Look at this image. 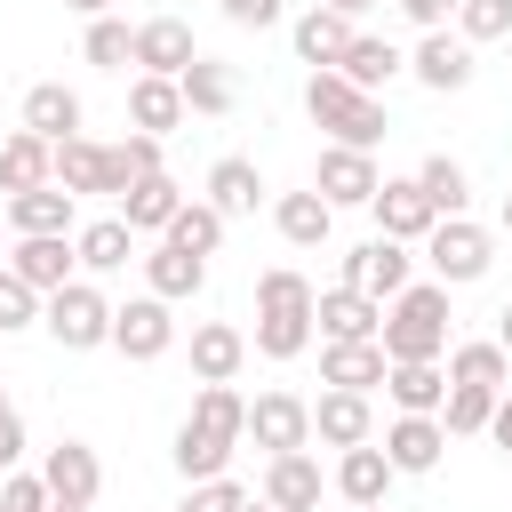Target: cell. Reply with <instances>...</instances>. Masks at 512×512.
Here are the masks:
<instances>
[{
	"label": "cell",
	"mask_w": 512,
	"mask_h": 512,
	"mask_svg": "<svg viewBox=\"0 0 512 512\" xmlns=\"http://www.w3.org/2000/svg\"><path fill=\"white\" fill-rule=\"evenodd\" d=\"M248 440H256L264 456L312 448V400H296V392H256V400H248Z\"/></svg>",
	"instance_id": "9c48e42d"
},
{
	"label": "cell",
	"mask_w": 512,
	"mask_h": 512,
	"mask_svg": "<svg viewBox=\"0 0 512 512\" xmlns=\"http://www.w3.org/2000/svg\"><path fill=\"white\" fill-rule=\"evenodd\" d=\"M344 48H352V16H336L328 0L296 16V56H304L312 72H336V64H344Z\"/></svg>",
	"instance_id": "cb8c5ba5"
},
{
	"label": "cell",
	"mask_w": 512,
	"mask_h": 512,
	"mask_svg": "<svg viewBox=\"0 0 512 512\" xmlns=\"http://www.w3.org/2000/svg\"><path fill=\"white\" fill-rule=\"evenodd\" d=\"M224 16H232L240 32H264V24H280V16H288V0H224Z\"/></svg>",
	"instance_id": "bcb514c9"
},
{
	"label": "cell",
	"mask_w": 512,
	"mask_h": 512,
	"mask_svg": "<svg viewBox=\"0 0 512 512\" xmlns=\"http://www.w3.org/2000/svg\"><path fill=\"white\" fill-rule=\"evenodd\" d=\"M312 328H320V344H360V336H376L384 328V304L368 296V288H320L312 296Z\"/></svg>",
	"instance_id": "8fae6325"
},
{
	"label": "cell",
	"mask_w": 512,
	"mask_h": 512,
	"mask_svg": "<svg viewBox=\"0 0 512 512\" xmlns=\"http://www.w3.org/2000/svg\"><path fill=\"white\" fill-rule=\"evenodd\" d=\"M384 456H392V472H432L448 456V424L440 416H392L384 424Z\"/></svg>",
	"instance_id": "ac0fdd59"
},
{
	"label": "cell",
	"mask_w": 512,
	"mask_h": 512,
	"mask_svg": "<svg viewBox=\"0 0 512 512\" xmlns=\"http://www.w3.org/2000/svg\"><path fill=\"white\" fill-rule=\"evenodd\" d=\"M224 224H232V216H224L216 200H184L160 240H176V248H192V256H216V248H224Z\"/></svg>",
	"instance_id": "d590c367"
},
{
	"label": "cell",
	"mask_w": 512,
	"mask_h": 512,
	"mask_svg": "<svg viewBox=\"0 0 512 512\" xmlns=\"http://www.w3.org/2000/svg\"><path fill=\"white\" fill-rule=\"evenodd\" d=\"M456 32H464L472 48L504 40V32H512V0H456Z\"/></svg>",
	"instance_id": "b9f144b4"
},
{
	"label": "cell",
	"mask_w": 512,
	"mask_h": 512,
	"mask_svg": "<svg viewBox=\"0 0 512 512\" xmlns=\"http://www.w3.org/2000/svg\"><path fill=\"white\" fill-rule=\"evenodd\" d=\"M16 464H24V416L0 408V472H16Z\"/></svg>",
	"instance_id": "c3c4849f"
},
{
	"label": "cell",
	"mask_w": 512,
	"mask_h": 512,
	"mask_svg": "<svg viewBox=\"0 0 512 512\" xmlns=\"http://www.w3.org/2000/svg\"><path fill=\"white\" fill-rule=\"evenodd\" d=\"M384 344L376 336H360V344H320V384H336V392H376L384 384Z\"/></svg>",
	"instance_id": "ffe728a7"
},
{
	"label": "cell",
	"mask_w": 512,
	"mask_h": 512,
	"mask_svg": "<svg viewBox=\"0 0 512 512\" xmlns=\"http://www.w3.org/2000/svg\"><path fill=\"white\" fill-rule=\"evenodd\" d=\"M192 112H184V88L168 80V72H136L128 80V128H144V136H168V128H184Z\"/></svg>",
	"instance_id": "e0dca14e"
},
{
	"label": "cell",
	"mask_w": 512,
	"mask_h": 512,
	"mask_svg": "<svg viewBox=\"0 0 512 512\" xmlns=\"http://www.w3.org/2000/svg\"><path fill=\"white\" fill-rule=\"evenodd\" d=\"M400 16H408L416 32H440V24L456 16V0H400Z\"/></svg>",
	"instance_id": "681fc988"
},
{
	"label": "cell",
	"mask_w": 512,
	"mask_h": 512,
	"mask_svg": "<svg viewBox=\"0 0 512 512\" xmlns=\"http://www.w3.org/2000/svg\"><path fill=\"white\" fill-rule=\"evenodd\" d=\"M496 224H504V232H512V192H504V208H496Z\"/></svg>",
	"instance_id": "6f0895ef"
},
{
	"label": "cell",
	"mask_w": 512,
	"mask_h": 512,
	"mask_svg": "<svg viewBox=\"0 0 512 512\" xmlns=\"http://www.w3.org/2000/svg\"><path fill=\"white\" fill-rule=\"evenodd\" d=\"M120 160H128V176H152V168H160V136L128 128V136H120Z\"/></svg>",
	"instance_id": "7dc6e473"
},
{
	"label": "cell",
	"mask_w": 512,
	"mask_h": 512,
	"mask_svg": "<svg viewBox=\"0 0 512 512\" xmlns=\"http://www.w3.org/2000/svg\"><path fill=\"white\" fill-rule=\"evenodd\" d=\"M448 384H488V392H504L512 384V352L488 336V344H456L448 352Z\"/></svg>",
	"instance_id": "8d00e7d4"
},
{
	"label": "cell",
	"mask_w": 512,
	"mask_h": 512,
	"mask_svg": "<svg viewBox=\"0 0 512 512\" xmlns=\"http://www.w3.org/2000/svg\"><path fill=\"white\" fill-rule=\"evenodd\" d=\"M312 440L320 448H360V440H376V408H368V392H320L312 400Z\"/></svg>",
	"instance_id": "5bb4252c"
},
{
	"label": "cell",
	"mask_w": 512,
	"mask_h": 512,
	"mask_svg": "<svg viewBox=\"0 0 512 512\" xmlns=\"http://www.w3.org/2000/svg\"><path fill=\"white\" fill-rule=\"evenodd\" d=\"M32 184H56V144L16 128V136H0V192H32Z\"/></svg>",
	"instance_id": "f1b7e54d"
},
{
	"label": "cell",
	"mask_w": 512,
	"mask_h": 512,
	"mask_svg": "<svg viewBox=\"0 0 512 512\" xmlns=\"http://www.w3.org/2000/svg\"><path fill=\"white\" fill-rule=\"evenodd\" d=\"M240 360H248V336H240L232 320H200V328H192V376H200V384H232Z\"/></svg>",
	"instance_id": "83f0119b"
},
{
	"label": "cell",
	"mask_w": 512,
	"mask_h": 512,
	"mask_svg": "<svg viewBox=\"0 0 512 512\" xmlns=\"http://www.w3.org/2000/svg\"><path fill=\"white\" fill-rule=\"evenodd\" d=\"M408 72H416V80H424L432 96H456V88H472V40L440 24V32H424V40H416Z\"/></svg>",
	"instance_id": "7c38bea8"
},
{
	"label": "cell",
	"mask_w": 512,
	"mask_h": 512,
	"mask_svg": "<svg viewBox=\"0 0 512 512\" xmlns=\"http://www.w3.org/2000/svg\"><path fill=\"white\" fill-rule=\"evenodd\" d=\"M48 480L40 472H0V512H48Z\"/></svg>",
	"instance_id": "ee69618b"
},
{
	"label": "cell",
	"mask_w": 512,
	"mask_h": 512,
	"mask_svg": "<svg viewBox=\"0 0 512 512\" xmlns=\"http://www.w3.org/2000/svg\"><path fill=\"white\" fill-rule=\"evenodd\" d=\"M496 344H504V352H512V304H504V312H496Z\"/></svg>",
	"instance_id": "db71d44e"
},
{
	"label": "cell",
	"mask_w": 512,
	"mask_h": 512,
	"mask_svg": "<svg viewBox=\"0 0 512 512\" xmlns=\"http://www.w3.org/2000/svg\"><path fill=\"white\" fill-rule=\"evenodd\" d=\"M384 488H392V456H384V440L336 448V496H344V504H384Z\"/></svg>",
	"instance_id": "7402d4cb"
},
{
	"label": "cell",
	"mask_w": 512,
	"mask_h": 512,
	"mask_svg": "<svg viewBox=\"0 0 512 512\" xmlns=\"http://www.w3.org/2000/svg\"><path fill=\"white\" fill-rule=\"evenodd\" d=\"M192 56H200V48H192V24H184V16H144V24H136V72H168V80H176Z\"/></svg>",
	"instance_id": "d6986e66"
},
{
	"label": "cell",
	"mask_w": 512,
	"mask_h": 512,
	"mask_svg": "<svg viewBox=\"0 0 512 512\" xmlns=\"http://www.w3.org/2000/svg\"><path fill=\"white\" fill-rule=\"evenodd\" d=\"M72 248H80V272H128L136 232H128V216H96V224L72 232Z\"/></svg>",
	"instance_id": "836d02e7"
},
{
	"label": "cell",
	"mask_w": 512,
	"mask_h": 512,
	"mask_svg": "<svg viewBox=\"0 0 512 512\" xmlns=\"http://www.w3.org/2000/svg\"><path fill=\"white\" fill-rule=\"evenodd\" d=\"M200 280H208V256H192V248H176V240L144 248V288H152V296L184 304V296H200Z\"/></svg>",
	"instance_id": "4316f807"
},
{
	"label": "cell",
	"mask_w": 512,
	"mask_h": 512,
	"mask_svg": "<svg viewBox=\"0 0 512 512\" xmlns=\"http://www.w3.org/2000/svg\"><path fill=\"white\" fill-rule=\"evenodd\" d=\"M176 88H184V112H200V120H224L232 96H240L232 64H216V56H192V64L176 72Z\"/></svg>",
	"instance_id": "f546056e"
},
{
	"label": "cell",
	"mask_w": 512,
	"mask_h": 512,
	"mask_svg": "<svg viewBox=\"0 0 512 512\" xmlns=\"http://www.w3.org/2000/svg\"><path fill=\"white\" fill-rule=\"evenodd\" d=\"M416 184H424V200H432L440 216H464V208H472V176H464L448 152H432V160L416 168Z\"/></svg>",
	"instance_id": "f35d334b"
},
{
	"label": "cell",
	"mask_w": 512,
	"mask_h": 512,
	"mask_svg": "<svg viewBox=\"0 0 512 512\" xmlns=\"http://www.w3.org/2000/svg\"><path fill=\"white\" fill-rule=\"evenodd\" d=\"M0 408H8V392H0Z\"/></svg>",
	"instance_id": "91938a15"
},
{
	"label": "cell",
	"mask_w": 512,
	"mask_h": 512,
	"mask_svg": "<svg viewBox=\"0 0 512 512\" xmlns=\"http://www.w3.org/2000/svg\"><path fill=\"white\" fill-rule=\"evenodd\" d=\"M200 200H216L224 216H248V208L264 200V176H256V160H240V152H232V160H216V168H208V192H200Z\"/></svg>",
	"instance_id": "e575fe53"
},
{
	"label": "cell",
	"mask_w": 512,
	"mask_h": 512,
	"mask_svg": "<svg viewBox=\"0 0 512 512\" xmlns=\"http://www.w3.org/2000/svg\"><path fill=\"white\" fill-rule=\"evenodd\" d=\"M40 328H48L64 352H96V344H112V304H104L96 280H64V288L40 304Z\"/></svg>",
	"instance_id": "277c9868"
},
{
	"label": "cell",
	"mask_w": 512,
	"mask_h": 512,
	"mask_svg": "<svg viewBox=\"0 0 512 512\" xmlns=\"http://www.w3.org/2000/svg\"><path fill=\"white\" fill-rule=\"evenodd\" d=\"M352 512H384V504H352Z\"/></svg>",
	"instance_id": "680465c9"
},
{
	"label": "cell",
	"mask_w": 512,
	"mask_h": 512,
	"mask_svg": "<svg viewBox=\"0 0 512 512\" xmlns=\"http://www.w3.org/2000/svg\"><path fill=\"white\" fill-rule=\"evenodd\" d=\"M384 392H392L400 416H440V400H448V368H440V360H392V368H384Z\"/></svg>",
	"instance_id": "44dd1931"
},
{
	"label": "cell",
	"mask_w": 512,
	"mask_h": 512,
	"mask_svg": "<svg viewBox=\"0 0 512 512\" xmlns=\"http://www.w3.org/2000/svg\"><path fill=\"white\" fill-rule=\"evenodd\" d=\"M368 216H376V232H384V240H408V248L440 224V208L424 200V184H416V176H384V184H376V200H368Z\"/></svg>",
	"instance_id": "30bf717a"
},
{
	"label": "cell",
	"mask_w": 512,
	"mask_h": 512,
	"mask_svg": "<svg viewBox=\"0 0 512 512\" xmlns=\"http://www.w3.org/2000/svg\"><path fill=\"white\" fill-rule=\"evenodd\" d=\"M184 208V184L168 176V168H152V176H136L128 192H120V216H128V232H168V216Z\"/></svg>",
	"instance_id": "d4e9b609"
},
{
	"label": "cell",
	"mask_w": 512,
	"mask_h": 512,
	"mask_svg": "<svg viewBox=\"0 0 512 512\" xmlns=\"http://www.w3.org/2000/svg\"><path fill=\"white\" fill-rule=\"evenodd\" d=\"M80 120H88V112H80V96H72L64 80H40V88L24 96V128H32V136H48V144L80 136Z\"/></svg>",
	"instance_id": "1f68e13d"
},
{
	"label": "cell",
	"mask_w": 512,
	"mask_h": 512,
	"mask_svg": "<svg viewBox=\"0 0 512 512\" xmlns=\"http://www.w3.org/2000/svg\"><path fill=\"white\" fill-rule=\"evenodd\" d=\"M336 72H344L352 88H368V96H376V88H392V80L408 72V56H400L392 40H376V32H352V48H344V64H336Z\"/></svg>",
	"instance_id": "4dcf8cb0"
},
{
	"label": "cell",
	"mask_w": 512,
	"mask_h": 512,
	"mask_svg": "<svg viewBox=\"0 0 512 512\" xmlns=\"http://www.w3.org/2000/svg\"><path fill=\"white\" fill-rule=\"evenodd\" d=\"M184 432H200L208 448H240L248 440V400L232 392V384H200V400H192V416H184Z\"/></svg>",
	"instance_id": "9a60e30c"
},
{
	"label": "cell",
	"mask_w": 512,
	"mask_h": 512,
	"mask_svg": "<svg viewBox=\"0 0 512 512\" xmlns=\"http://www.w3.org/2000/svg\"><path fill=\"white\" fill-rule=\"evenodd\" d=\"M40 304H48V296H40L32 280H16V272L0 264V336H16V328H32V320H40Z\"/></svg>",
	"instance_id": "7bdbcfd3"
},
{
	"label": "cell",
	"mask_w": 512,
	"mask_h": 512,
	"mask_svg": "<svg viewBox=\"0 0 512 512\" xmlns=\"http://www.w3.org/2000/svg\"><path fill=\"white\" fill-rule=\"evenodd\" d=\"M72 208H80V192H64V184L8 192V232H16V240H24V232H72Z\"/></svg>",
	"instance_id": "484cf974"
},
{
	"label": "cell",
	"mask_w": 512,
	"mask_h": 512,
	"mask_svg": "<svg viewBox=\"0 0 512 512\" xmlns=\"http://www.w3.org/2000/svg\"><path fill=\"white\" fill-rule=\"evenodd\" d=\"M376 152H360V144H328L320 152V168H312V192L328 200V208H368L376 200Z\"/></svg>",
	"instance_id": "52a82bcc"
},
{
	"label": "cell",
	"mask_w": 512,
	"mask_h": 512,
	"mask_svg": "<svg viewBox=\"0 0 512 512\" xmlns=\"http://www.w3.org/2000/svg\"><path fill=\"white\" fill-rule=\"evenodd\" d=\"M312 280L304 272H288V264H272L264 280H256V352L264 360H296L304 344H312Z\"/></svg>",
	"instance_id": "3957f363"
},
{
	"label": "cell",
	"mask_w": 512,
	"mask_h": 512,
	"mask_svg": "<svg viewBox=\"0 0 512 512\" xmlns=\"http://www.w3.org/2000/svg\"><path fill=\"white\" fill-rule=\"evenodd\" d=\"M424 264H432V280L464 288V280H480V272L496 264V240H488V224H472V216H440V224L424 232Z\"/></svg>",
	"instance_id": "5b68a950"
},
{
	"label": "cell",
	"mask_w": 512,
	"mask_h": 512,
	"mask_svg": "<svg viewBox=\"0 0 512 512\" xmlns=\"http://www.w3.org/2000/svg\"><path fill=\"white\" fill-rule=\"evenodd\" d=\"M272 224H280L288 248H320V240L336 232V208H328L320 192H280V200H272Z\"/></svg>",
	"instance_id": "d6a6232c"
},
{
	"label": "cell",
	"mask_w": 512,
	"mask_h": 512,
	"mask_svg": "<svg viewBox=\"0 0 512 512\" xmlns=\"http://www.w3.org/2000/svg\"><path fill=\"white\" fill-rule=\"evenodd\" d=\"M176 344V320H168V296H128V304H112V352L120 360H160Z\"/></svg>",
	"instance_id": "8992f818"
},
{
	"label": "cell",
	"mask_w": 512,
	"mask_h": 512,
	"mask_svg": "<svg viewBox=\"0 0 512 512\" xmlns=\"http://www.w3.org/2000/svg\"><path fill=\"white\" fill-rule=\"evenodd\" d=\"M328 8H336V16H352V24H360V16H368V8H376V0H328Z\"/></svg>",
	"instance_id": "816d5d0a"
},
{
	"label": "cell",
	"mask_w": 512,
	"mask_h": 512,
	"mask_svg": "<svg viewBox=\"0 0 512 512\" xmlns=\"http://www.w3.org/2000/svg\"><path fill=\"white\" fill-rule=\"evenodd\" d=\"M488 440L512 456V392H496V416H488Z\"/></svg>",
	"instance_id": "f907efd6"
},
{
	"label": "cell",
	"mask_w": 512,
	"mask_h": 512,
	"mask_svg": "<svg viewBox=\"0 0 512 512\" xmlns=\"http://www.w3.org/2000/svg\"><path fill=\"white\" fill-rule=\"evenodd\" d=\"M48 512H96V504H64V496H56V504H48Z\"/></svg>",
	"instance_id": "9f6ffc18"
},
{
	"label": "cell",
	"mask_w": 512,
	"mask_h": 512,
	"mask_svg": "<svg viewBox=\"0 0 512 512\" xmlns=\"http://www.w3.org/2000/svg\"><path fill=\"white\" fill-rule=\"evenodd\" d=\"M56 184H64V192H104V144L64 136V144H56Z\"/></svg>",
	"instance_id": "ab89813d"
},
{
	"label": "cell",
	"mask_w": 512,
	"mask_h": 512,
	"mask_svg": "<svg viewBox=\"0 0 512 512\" xmlns=\"http://www.w3.org/2000/svg\"><path fill=\"white\" fill-rule=\"evenodd\" d=\"M80 56H88L96 72H128V64H136V24H120V16H88Z\"/></svg>",
	"instance_id": "74e56055"
},
{
	"label": "cell",
	"mask_w": 512,
	"mask_h": 512,
	"mask_svg": "<svg viewBox=\"0 0 512 512\" xmlns=\"http://www.w3.org/2000/svg\"><path fill=\"white\" fill-rule=\"evenodd\" d=\"M0 264H8V256H0Z\"/></svg>",
	"instance_id": "94428289"
},
{
	"label": "cell",
	"mask_w": 512,
	"mask_h": 512,
	"mask_svg": "<svg viewBox=\"0 0 512 512\" xmlns=\"http://www.w3.org/2000/svg\"><path fill=\"white\" fill-rule=\"evenodd\" d=\"M264 504H280V512H320V464H312V448H288V456L264 464Z\"/></svg>",
	"instance_id": "603a6c76"
},
{
	"label": "cell",
	"mask_w": 512,
	"mask_h": 512,
	"mask_svg": "<svg viewBox=\"0 0 512 512\" xmlns=\"http://www.w3.org/2000/svg\"><path fill=\"white\" fill-rule=\"evenodd\" d=\"M248 504V488L232 480V472H216V480H192V496H184V512H240Z\"/></svg>",
	"instance_id": "f6af8a7d"
},
{
	"label": "cell",
	"mask_w": 512,
	"mask_h": 512,
	"mask_svg": "<svg viewBox=\"0 0 512 512\" xmlns=\"http://www.w3.org/2000/svg\"><path fill=\"white\" fill-rule=\"evenodd\" d=\"M240 512H280V504H264V496H248V504H240Z\"/></svg>",
	"instance_id": "11a10c76"
},
{
	"label": "cell",
	"mask_w": 512,
	"mask_h": 512,
	"mask_svg": "<svg viewBox=\"0 0 512 512\" xmlns=\"http://www.w3.org/2000/svg\"><path fill=\"white\" fill-rule=\"evenodd\" d=\"M376 344H384V360H440L448 352V280H408L384 304Z\"/></svg>",
	"instance_id": "6da1fadb"
},
{
	"label": "cell",
	"mask_w": 512,
	"mask_h": 512,
	"mask_svg": "<svg viewBox=\"0 0 512 512\" xmlns=\"http://www.w3.org/2000/svg\"><path fill=\"white\" fill-rule=\"evenodd\" d=\"M40 480H48V496H64V504H96L104 464H96V448H88V440H56V448L40 456Z\"/></svg>",
	"instance_id": "2e32d148"
},
{
	"label": "cell",
	"mask_w": 512,
	"mask_h": 512,
	"mask_svg": "<svg viewBox=\"0 0 512 512\" xmlns=\"http://www.w3.org/2000/svg\"><path fill=\"white\" fill-rule=\"evenodd\" d=\"M72 16H112V0H64Z\"/></svg>",
	"instance_id": "f5cc1de1"
},
{
	"label": "cell",
	"mask_w": 512,
	"mask_h": 512,
	"mask_svg": "<svg viewBox=\"0 0 512 512\" xmlns=\"http://www.w3.org/2000/svg\"><path fill=\"white\" fill-rule=\"evenodd\" d=\"M408 280H416V256H408V240H384V232H376V240H360V248L344 256V288H368L376 304H392Z\"/></svg>",
	"instance_id": "ba28073f"
},
{
	"label": "cell",
	"mask_w": 512,
	"mask_h": 512,
	"mask_svg": "<svg viewBox=\"0 0 512 512\" xmlns=\"http://www.w3.org/2000/svg\"><path fill=\"white\" fill-rule=\"evenodd\" d=\"M72 264H80L72 232H24V240L8 248V272H16V280H32L40 296H56V288L72 280Z\"/></svg>",
	"instance_id": "4fadbf2b"
},
{
	"label": "cell",
	"mask_w": 512,
	"mask_h": 512,
	"mask_svg": "<svg viewBox=\"0 0 512 512\" xmlns=\"http://www.w3.org/2000/svg\"><path fill=\"white\" fill-rule=\"evenodd\" d=\"M488 416H496V392H488V384H448V400H440V424H448V440H464V432H488Z\"/></svg>",
	"instance_id": "60d3db41"
},
{
	"label": "cell",
	"mask_w": 512,
	"mask_h": 512,
	"mask_svg": "<svg viewBox=\"0 0 512 512\" xmlns=\"http://www.w3.org/2000/svg\"><path fill=\"white\" fill-rule=\"evenodd\" d=\"M304 112L328 128V144H360V152H376V144L392 136V112H384V96L352 88L344 72H312V80H304Z\"/></svg>",
	"instance_id": "7a4b0ae2"
}]
</instances>
